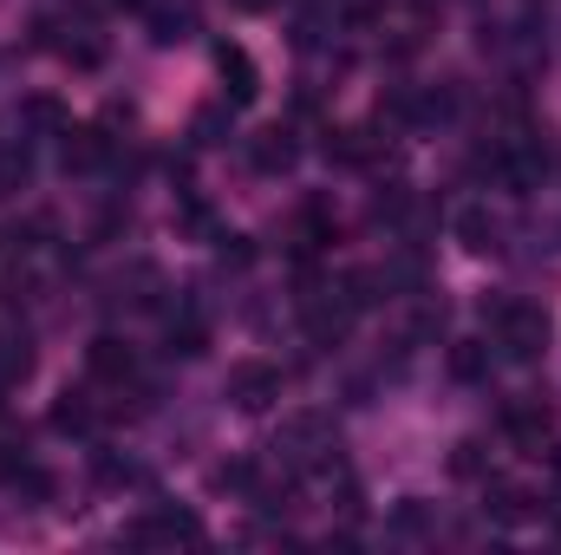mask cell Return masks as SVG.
<instances>
[{
    "label": "cell",
    "instance_id": "obj_4",
    "mask_svg": "<svg viewBox=\"0 0 561 555\" xmlns=\"http://www.w3.org/2000/svg\"><path fill=\"white\" fill-rule=\"evenodd\" d=\"M85 373L125 393V386L138 380V353H131V340H118V333H99V340L85 347Z\"/></svg>",
    "mask_w": 561,
    "mask_h": 555
},
{
    "label": "cell",
    "instance_id": "obj_9",
    "mask_svg": "<svg viewBox=\"0 0 561 555\" xmlns=\"http://www.w3.org/2000/svg\"><path fill=\"white\" fill-rule=\"evenodd\" d=\"M249 163H255L262 177H287V170L300 163V138H294L287 125H275V132H262V138L249 144Z\"/></svg>",
    "mask_w": 561,
    "mask_h": 555
},
{
    "label": "cell",
    "instance_id": "obj_5",
    "mask_svg": "<svg viewBox=\"0 0 561 555\" xmlns=\"http://www.w3.org/2000/svg\"><path fill=\"white\" fill-rule=\"evenodd\" d=\"M131 543H203V523H196V510H144L138 523L125 530Z\"/></svg>",
    "mask_w": 561,
    "mask_h": 555
},
{
    "label": "cell",
    "instance_id": "obj_19",
    "mask_svg": "<svg viewBox=\"0 0 561 555\" xmlns=\"http://www.w3.org/2000/svg\"><path fill=\"white\" fill-rule=\"evenodd\" d=\"M216 484L236 490V497H255V490H262V471H255L249 457H229V464H216Z\"/></svg>",
    "mask_w": 561,
    "mask_h": 555
},
{
    "label": "cell",
    "instance_id": "obj_1",
    "mask_svg": "<svg viewBox=\"0 0 561 555\" xmlns=\"http://www.w3.org/2000/svg\"><path fill=\"white\" fill-rule=\"evenodd\" d=\"M490 347H496L503 360H516V366L542 360V353H549V314H542L536 301H496V307H490Z\"/></svg>",
    "mask_w": 561,
    "mask_h": 555
},
{
    "label": "cell",
    "instance_id": "obj_2",
    "mask_svg": "<svg viewBox=\"0 0 561 555\" xmlns=\"http://www.w3.org/2000/svg\"><path fill=\"white\" fill-rule=\"evenodd\" d=\"M275 457L287 471H327L333 464V424L320 412H294L275 431Z\"/></svg>",
    "mask_w": 561,
    "mask_h": 555
},
{
    "label": "cell",
    "instance_id": "obj_7",
    "mask_svg": "<svg viewBox=\"0 0 561 555\" xmlns=\"http://www.w3.org/2000/svg\"><path fill=\"white\" fill-rule=\"evenodd\" d=\"M503 431H510L516 444H529V451H542V444L556 438V412H549L542 399H510V406H503Z\"/></svg>",
    "mask_w": 561,
    "mask_h": 555
},
{
    "label": "cell",
    "instance_id": "obj_11",
    "mask_svg": "<svg viewBox=\"0 0 561 555\" xmlns=\"http://www.w3.org/2000/svg\"><path fill=\"white\" fill-rule=\"evenodd\" d=\"M112 138L99 125H66V170H105Z\"/></svg>",
    "mask_w": 561,
    "mask_h": 555
},
{
    "label": "cell",
    "instance_id": "obj_20",
    "mask_svg": "<svg viewBox=\"0 0 561 555\" xmlns=\"http://www.w3.org/2000/svg\"><path fill=\"white\" fill-rule=\"evenodd\" d=\"M26 177H33L26 144H20V150H0V196H20V190H26Z\"/></svg>",
    "mask_w": 561,
    "mask_h": 555
},
{
    "label": "cell",
    "instance_id": "obj_23",
    "mask_svg": "<svg viewBox=\"0 0 561 555\" xmlns=\"http://www.w3.org/2000/svg\"><path fill=\"white\" fill-rule=\"evenodd\" d=\"M138 471L125 464V457H112V451H99V484H131Z\"/></svg>",
    "mask_w": 561,
    "mask_h": 555
},
{
    "label": "cell",
    "instance_id": "obj_6",
    "mask_svg": "<svg viewBox=\"0 0 561 555\" xmlns=\"http://www.w3.org/2000/svg\"><path fill=\"white\" fill-rule=\"evenodd\" d=\"M216 72H222V92H229V105H255L262 99V72H255V59H249V46H216Z\"/></svg>",
    "mask_w": 561,
    "mask_h": 555
},
{
    "label": "cell",
    "instance_id": "obj_16",
    "mask_svg": "<svg viewBox=\"0 0 561 555\" xmlns=\"http://www.w3.org/2000/svg\"><path fill=\"white\" fill-rule=\"evenodd\" d=\"M99 424V412H92V399L85 393H66L59 406H53V431H66V438H85Z\"/></svg>",
    "mask_w": 561,
    "mask_h": 555
},
{
    "label": "cell",
    "instance_id": "obj_15",
    "mask_svg": "<svg viewBox=\"0 0 561 555\" xmlns=\"http://www.w3.org/2000/svg\"><path fill=\"white\" fill-rule=\"evenodd\" d=\"M33 373V340L26 333H0V386H20Z\"/></svg>",
    "mask_w": 561,
    "mask_h": 555
},
{
    "label": "cell",
    "instance_id": "obj_14",
    "mask_svg": "<svg viewBox=\"0 0 561 555\" xmlns=\"http://www.w3.org/2000/svg\"><path fill=\"white\" fill-rule=\"evenodd\" d=\"M490 360H496V347H490V340H457V347H450V373H457V380H470V386H477V380H490Z\"/></svg>",
    "mask_w": 561,
    "mask_h": 555
},
{
    "label": "cell",
    "instance_id": "obj_8",
    "mask_svg": "<svg viewBox=\"0 0 561 555\" xmlns=\"http://www.w3.org/2000/svg\"><path fill=\"white\" fill-rule=\"evenodd\" d=\"M450 236H457V242H463L470 256H496V249H503V223H496V216H490L483 203L457 209V216H450Z\"/></svg>",
    "mask_w": 561,
    "mask_h": 555
},
{
    "label": "cell",
    "instance_id": "obj_10",
    "mask_svg": "<svg viewBox=\"0 0 561 555\" xmlns=\"http://www.w3.org/2000/svg\"><path fill=\"white\" fill-rule=\"evenodd\" d=\"M66 125H72V112H66L53 92L20 99V132H26V138H66Z\"/></svg>",
    "mask_w": 561,
    "mask_h": 555
},
{
    "label": "cell",
    "instance_id": "obj_17",
    "mask_svg": "<svg viewBox=\"0 0 561 555\" xmlns=\"http://www.w3.org/2000/svg\"><path fill=\"white\" fill-rule=\"evenodd\" d=\"M150 39H157V46L190 39V7H157V13H150Z\"/></svg>",
    "mask_w": 561,
    "mask_h": 555
},
{
    "label": "cell",
    "instance_id": "obj_12",
    "mask_svg": "<svg viewBox=\"0 0 561 555\" xmlns=\"http://www.w3.org/2000/svg\"><path fill=\"white\" fill-rule=\"evenodd\" d=\"M483 510H490L496 523H529V517H536V497H529L523 484H483Z\"/></svg>",
    "mask_w": 561,
    "mask_h": 555
},
{
    "label": "cell",
    "instance_id": "obj_24",
    "mask_svg": "<svg viewBox=\"0 0 561 555\" xmlns=\"http://www.w3.org/2000/svg\"><path fill=\"white\" fill-rule=\"evenodd\" d=\"M222 262H229V269H249V262H255L249 236H229V242H222Z\"/></svg>",
    "mask_w": 561,
    "mask_h": 555
},
{
    "label": "cell",
    "instance_id": "obj_27",
    "mask_svg": "<svg viewBox=\"0 0 561 555\" xmlns=\"http://www.w3.org/2000/svg\"><path fill=\"white\" fill-rule=\"evenodd\" d=\"M549 523H556V536H561V497H556V510H549Z\"/></svg>",
    "mask_w": 561,
    "mask_h": 555
},
{
    "label": "cell",
    "instance_id": "obj_29",
    "mask_svg": "<svg viewBox=\"0 0 561 555\" xmlns=\"http://www.w3.org/2000/svg\"><path fill=\"white\" fill-rule=\"evenodd\" d=\"M112 7H138V0H112Z\"/></svg>",
    "mask_w": 561,
    "mask_h": 555
},
{
    "label": "cell",
    "instance_id": "obj_22",
    "mask_svg": "<svg viewBox=\"0 0 561 555\" xmlns=\"http://www.w3.org/2000/svg\"><path fill=\"white\" fill-rule=\"evenodd\" d=\"M483 464H490V457H483V444H477V438H463V444L450 451V471H457V477H483Z\"/></svg>",
    "mask_w": 561,
    "mask_h": 555
},
{
    "label": "cell",
    "instance_id": "obj_13",
    "mask_svg": "<svg viewBox=\"0 0 561 555\" xmlns=\"http://www.w3.org/2000/svg\"><path fill=\"white\" fill-rule=\"evenodd\" d=\"M170 353H183V360H196V353H209V320H203L196 307H183V314L170 320Z\"/></svg>",
    "mask_w": 561,
    "mask_h": 555
},
{
    "label": "cell",
    "instance_id": "obj_18",
    "mask_svg": "<svg viewBox=\"0 0 561 555\" xmlns=\"http://www.w3.org/2000/svg\"><path fill=\"white\" fill-rule=\"evenodd\" d=\"M294 236H300V249L333 242V216H327V203H307V209H300V223H294Z\"/></svg>",
    "mask_w": 561,
    "mask_h": 555
},
{
    "label": "cell",
    "instance_id": "obj_21",
    "mask_svg": "<svg viewBox=\"0 0 561 555\" xmlns=\"http://www.w3.org/2000/svg\"><path fill=\"white\" fill-rule=\"evenodd\" d=\"M190 132H196V144H222L229 138V105H203Z\"/></svg>",
    "mask_w": 561,
    "mask_h": 555
},
{
    "label": "cell",
    "instance_id": "obj_25",
    "mask_svg": "<svg viewBox=\"0 0 561 555\" xmlns=\"http://www.w3.org/2000/svg\"><path fill=\"white\" fill-rule=\"evenodd\" d=\"M399 530H405V536H419V530H424V503H405V510H399Z\"/></svg>",
    "mask_w": 561,
    "mask_h": 555
},
{
    "label": "cell",
    "instance_id": "obj_28",
    "mask_svg": "<svg viewBox=\"0 0 561 555\" xmlns=\"http://www.w3.org/2000/svg\"><path fill=\"white\" fill-rule=\"evenodd\" d=\"M556 477H561V444H556Z\"/></svg>",
    "mask_w": 561,
    "mask_h": 555
},
{
    "label": "cell",
    "instance_id": "obj_26",
    "mask_svg": "<svg viewBox=\"0 0 561 555\" xmlns=\"http://www.w3.org/2000/svg\"><path fill=\"white\" fill-rule=\"evenodd\" d=\"M236 7H242V13H268L275 0H236Z\"/></svg>",
    "mask_w": 561,
    "mask_h": 555
},
{
    "label": "cell",
    "instance_id": "obj_3",
    "mask_svg": "<svg viewBox=\"0 0 561 555\" xmlns=\"http://www.w3.org/2000/svg\"><path fill=\"white\" fill-rule=\"evenodd\" d=\"M280 399V366L268 360H236L229 366V406L236 412H268Z\"/></svg>",
    "mask_w": 561,
    "mask_h": 555
}]
</instances>
